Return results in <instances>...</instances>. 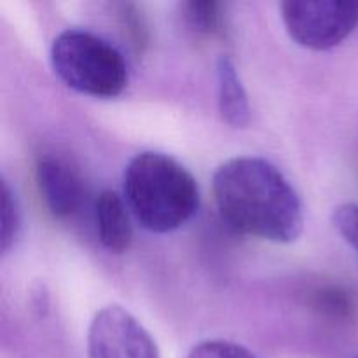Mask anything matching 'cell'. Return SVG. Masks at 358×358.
<instances>
[{
    "instance_id": "1",
    "label": "cell",
    "mask_w": 358,
    "mask_h": 358,
    "mask_svg": "<svg viewBox=\"0 0 358 358\" xmlns=\"http://www.w3.org/2000/svg\"><path fill=\"white\" fill-rule=\"evenodd\" d=\"M215 205L234 231L292 243L304 229V208L289 178L264 157L227 159L212 178Z\"/></svg>"
},
{
    "instance_id": "6",
    "label": "cell",
    "mask_w": 358,
    "mask_h": 358,
    "mask_svg": "<svg viewBox=\"0 0 358 358\" xmlns=\"http://www.w3.org/2000/svg\"><path fill=\"white\" fill-rule=\"evenodd\" d=\"M37 187L45 206L56 219L72 217L83 205L84 187L76 168L52 154L41 156L35 166Z\"/></svg>"
},
{
    "instance_id": "8",
    "label": "cell",
    "mask_w": 358,
    "mask_h": 358,
    "mask_svg": "<svg viewBox=\"0 0 358 358\" xmlns=\"http://www.w3.org/2000/svg\"><path fill=\"white\" fill-rule=\"evenodd\" d=\"M217 103L220 117L231 128H247L250 124L248 94L229 56H220L217 62Z\"/></svg>"
},
{
    "instance_id": "3",
    "label": "cell",
    "mask_w": 358,
    "mask_h": 358,
    "mask_svg": "<svg viewBox=\"0 0 358 358\" xmlns=\"http://www.w3.org/2000/svg\"><path fill=\"white\" fill-rule=\"evenodd\" d=\"M51 65L66 86L87 96L115 98L128 84V66L119 49L80 28L56 35L51 44Z\"/></svg>"
},
{
    "instance_id": "12",
    "label": "cell",
    "mask_w": 358,
    "mask_h": 358,
    "mask_svg": "<svg viewBox=\"0 0 358 358\" xmlns=\"http://www.w3.org/2000/svg\"><path fill=\"white\" fill-rule=\"evenodd\" d=\"M332 224L343 240L358 252V205L345 203L332 212Z\"/></svg>"
},
{
    "instance_id": "4",
    "label": "cell",
    "mask_w": 358,
    "mask_h": 358,
    "mask_svg": "<svg viewBox=\"0 0 358 358\" xmlns=\"http://www.w3.org/2000/svg\"><path fill=\"white\" fill-rule=\"evenodd\" d=\"M280 9L290 38L313 51L336 48L358 24V0H285Z\"/></svg>"
},
{
    "instance_id": "9",
    "label": "cell",
    "mask_w": 358,
    "mask_h": 358,
    "mask_svg": "<svg viewBox=\"0 0 358 358\" xmlns=\"http://www.w3.org/2000/svg\"><path fill=\"white\" fill-rule=\"evenodd\" d=\"M2 215H0V250L2 255L9 254L10 248L16 245L21 234V212L17 206V199L10 191L9 184L2 180Z\"/></svg>"
},
{
    "instance_id": "5",
    "label": "cell",
    "mask_w": 358,
    "mask_h": 358,
    "mask_svg": "<svg viewBox=\"0 0 358 358\" xmlns=\"http://www.w3.org/2000/svg\"><path fill=\"white\" fill-rule=\"evenodd\" d=\"M90 358H161L150 332L122 306L96 311L87 329Z\"/></svg>"
},
{
    "instance_id": "11",
    "label": "cell",
    "mask_w": 358,
    "mask_h": 358,
    "mask_svg": "<svg viewBox=\"0 0 358 358\" xmlns=\"http://www.w3.org/2000/svg\"><path fill=\"white\" fill-rule=\"evenodd\" d=\"M185 358H257L250 350L224 339H210L196 345Z\"/></svg>"
},
{
    "instance_id": "2",
    "label": "cell",
    "mask_w": 358,
    "mask_h": 358,
    "mask_svg": "<svg viewBox=\"0 0 358 358\" xmlns=\"http://www.w3.org/2000/svg\"><path fill=\"white\" fill-rule=\"evenodd\" d=\"M129 212L150 233L180 229L199 208V187L175 157L145 150L129 159L122 175Z\"/></svg>"
},
{
    "instance_id": "13",
    "label": "cell",
    "mask_w": 358,
    "mask_h": 358,
    "mask_svg": "<svg viewBox=\"0 0 358 358\" xmlns=\"http://www.w3.org/2000/svg\"><path fill=\"white\" fill-rule=\"evenodd\" d=\"M357 358H358V357H357Z\"/></svg>"
},
{
    "instance_id": "7",
    "label": "cell",
    "mask_w": 358,
    "mask_h": 358,
    "mask_svg": "<svg viewBox=\"0 0 358 358\" xmlns=\"http://www.w3.org/2000/svg\"><path fill=\"white\" fill-rule=\"evenodd\" d=\"M128 205L114 191H101L94 201L96 231L101 245L112 254H124L133 240Z\"/></svg>"
},
{
    "instance_id": "10",
    "label": "cell",
    "mask_w": 358,
    "mask_h": 358,
    "mask_svg": "<svg viewBox=\"0 0 358 358\" xmlns=\"http://www.w3.org/2000/svg\"><path fill=\"white\" fill-rule=\"evenodd\" d=\"M185 17L196 31L205 35H213L220 31L222 14L219 2H189L185 3Z\"/></svg>"
}]
</instances>
